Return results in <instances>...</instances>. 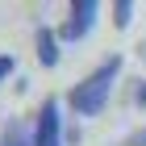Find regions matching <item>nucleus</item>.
I'll return each instance as SVG.
<instances>
[{
  "instance_id": "nucleus-6",
  "label": "nucleus",
  "mask_w": 146,
  "mask_h": 146,
  "mask_svg": "<svg viewBox=\"0 0 146 146\" xmlns=\"http://www.w3.org/2000/svg\"><path fill=\"white\" fill-rule=\"evenodd\" d=\"M129 21H134V4H129V0H117V4H113V25L125 29Z\"/></svg>"
},
{
  "instance_id": "nucleus-3",
  "label": "nucleus",
  "mask_w": 146,
  "mask_h": 146,
  "mask_svg": "<svg viewBox=\"0 0 146 146\" xmlns=\"http://www.w3.org/2000/svg\"><path fill=\"white\" fill-rule=\"evenodd\" d=\"M29 146H63V117H58V100H42V113L34 121V138Z\"/></svg>"
},
{
  "instance_id": "nucleus-8",
  "label": "nucleus",
  "mask_w": 146,
  "mask_h": 146,
  "mask_svg": "<svg viewBox=\"0 0 146 146\" xmlns=\"http://www.w3.org/2000/svg\"><path fill=\"white\" fill-rule=\"evenodd\" d=\"M121 146H146V125H142V129H134V134L125 138V142H121Z\"/></svg>"
},
{
  "instance_id": "nucleus-1",
  "label": "nucleus",
  "mask_w": 146,
  "mask_h": 146,
  "mask_svg": "<svg viewBox=\"0 0 146 146\" xmlns=\"http://www.w3.org/2000/svg\"><path fill=\"white\" fill-rule=\"evenodd\" d=\"M117 75H121V54H109V58L100 63V67L92 71V75H84V79L75 84V88L67 92V104L79 113V117H96V113H100L104 104H109Z\"/></svg>"
},
{
  "instance_id": "nucleus-2",
  "label": "nucleus",
  "mask_w": 146,
  "mask_h": 146,
  "mask_svg": "<svg viewBox=\"0 0 146 146\" xmlns=\"http://www.w3.org/2000/svg\"><path fill=\"white\" fill-rule=\"evenodd\" d=\"M96 13H100L96 0H75L67 9V21L58 25V38H63V42H84V38L92 34V25H96Z\"/></svg>"
},
{
  "instance_id": "nucleus-9",
  "label": "nucleus",
  "mask_w": 146,
  "mask_h": 146,
  "mask_svg": "<svg viewBox=\"0 0 146 146\" xmlns=\"http://www.w3.org/2000/svg\"><path fill=\"white\" fill-rule=\"evenodd\" d=\"M134 104H138V109H146V79H138V88H134Z\"/></svg>"
},
{
  "instance_id": "nucleus-4",
  "label": "nucleus",
  "mask_w": 146,
  "mask_h": 146,
  "mask_svg": "<svg viewBox=\"0 0 146 146\" xmlns=\"http://www.w3.org/2000/svg\"><path fill=\"white\" fill-rule=\"evenodd\" d=\"M38 63L42 67H58V34L50 29V25H38Z\"/></svg>"
},
{
  "instance_id": "nucleus-5",
  "label": "nucleus",
  "mask_w": 146,
  "mask_h": 146,
  "mask_svg": "<svg viewBox=\"0 0 146 146\" xmlns=\"http://www.w3.org/2000/svg\"><path fill=\"white\" fill-rule=\"evenodd\" d=\"M29 138L34 134H29L21 121H9L4 129H0V146H29Z\"/></svg>"
},
{
  "instance_id": "nucleus-7",
  "label": "nucleus",
  "mask_w": 146,
  "mask_h": 146,
  "mask_svg": "<svg viewBox=\"0 0 146 146\" xmlns=\"http://www.w3.org/2000/svg\"><path fill=\"white\" fill-rule=\"evenodd\" d=\"M13 67H17V58H13V54H0V84H9Z\"/></svg>"
}]
</instances>
